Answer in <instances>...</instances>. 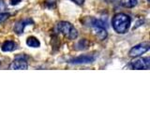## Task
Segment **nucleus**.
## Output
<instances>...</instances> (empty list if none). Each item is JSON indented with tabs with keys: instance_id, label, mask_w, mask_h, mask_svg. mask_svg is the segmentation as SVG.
I'll use <instances>...</instances> for the list:
<instances>
[{
	"instance_id": "17",
	"label": "nucleus",
	"mask_w": 150,
	"mask_h": 140,
	"mask_svg": "<svg viewBox=\"0 0 150 140\" xmlns=\"http://www.w3.org/2000/svg\"><path fill=\"white\" fill-rule=\"evenodd\" d=\"M71 1L74 2L75 4H77V5H82L84 0H71Z\"/></svg>"
},
{
	"instance_id": "3",
	"label": "nucleus",
	"mask_w": 150,
	"mask_h": 140,
	"mask_svg": "<svg viewBox=\"0 0 150 140\" xmlns=\"http://www.w3.org/2000/svg\"><path fill=\"white\" fill-rule=\"evenodd\" d=\"M149 49H150V44L148 42H144V43L138 44L134 46L133 48L129 50V56L130 57H138V56L148 51Z\"/></svg>"
},
{
	"instance_id": "14",
	"label": "nucleus",
	"mask_w": 150,
	"mask_h": 140,
	"mask_svg": "<svg viewBox=\"0 0 150 140\" xmlns=\"http://www.w3.org/2000/svg\"><path fill=\"white\" fill-rule=\"evenodd\" d=\"M7 8V5L4 2V0H0V13H3Z\"/></svg>"
},
{
	"instance_id": "12",
	"label": "nucleus",
	"mask_w": 150,
	"mask_h": 140,
	"mask_svg": "<svg viewBox=\"0 0 150 140\" xmlns=\"http://www.w3.org/2000/svg\"><path fill=\"white\" fill-rule=\"evenodd\" d=\"M89 41L86 40V39H82L80 40L78 43L76 44V49L77 50H86L89 46Z\"/></svg>"
},
{
	"instance_id": "16",
	"label": "nucleus",
	"mask_w": 150,
	"mask_h": 140,
	"mask_svg": "<svg viewBox=\"0 0 150 140\" xmlns=\"http://www.w3.org/2000/svg\"><path fill=\"white\" fill-rule=\"evenodd\" d=\"M21 2H22V0H9V3H11V5H12V6L20 4Z\"/></svg>"
},
{
	"instance_id": "10",
	"label": "nucleus",
	"mask_w": 150,
	"mask_h": 140,
	"mask_svg": "<svg viewBox=\"0 0 150 140\" xmlns=\"http://www.w3.org/2000/svg\"><path fill=\"white\" fill-rule=\"evenodd\" d=\"M26 45L32 47V48H39L40 46V42L37 37L29 36V37H27V39H26Z\"/></svg>"
},
{
	"instance_id": "9",
	"label": "nucleus",
	"mask_w": 150,
	"mask_h": 140,
	"mask_svg": "<svg viewBox=\"0 0 150 140\" xmlns=\"http://www.w3.org/2000/svg\"><path fill=\"white\" fill-rule=\"evenodd\" d=\"M16 48V44L14 43L11 40H7L5 41L4 43L1 46V50L5 52H8V51H12L14 50V49Z\"/></svg>"
},
{
	"instance_id": "18",
	"label": "nucleus",
	"mask_w": 150,
	"mask_h": 140,
	"mask_svg": "<svg viewBox=\"0 0 150 140\" xmlns=\"http://www.w3.org/2000/svg\"><path fill=\"white\" fill-rule=\"evenodd\" d=\"M104 1H107V2H110L111 0H104Z\"/></svg>"
},
{
	"instance_id": "15",
	"label": "nucleus",
	"mask_w": 150,
	"mask_h": 140,
	"mask_svg": "<svg viewBox=\"0 0 150 140\" xmlns=\"http://www.w3.org/2000/svg\"><path fill=\"white\" fill-rule=\"evenodd\" d=\"M46 6L49 8H53L55 6V0H47L46 1Z\"/></svg>"
},
{
	"instance_id": "4",
	"label": "nucleus",
	"mask_w": 150,
	"mask_h": 140,
	"mask_svg": "<svg viewBox=\"0 0 150 140\" xmlns=\"http://www.w3.org/2000/svg\"><path fill=\"white\" fill-rule=\"evenodd\" d=\"M150 65V58L145 57V58H141L138 60H135L133 62H131L129 66L132 69H149Z\"/></svg>"
},
{
	"instance_id": "6",
	"label": "nucleus",
	"mask_w": 150,
	"mask_h": 140,
	"mask_svg": "<svg viewBox=\"0 0 150 140\" xmlns=\"http://www.w3.org/2000/svg\"><path fill=\"white\" fill-rule=\"evenodd\" d=\"M33 23H34V22H33L32 19H29V18L23 19V20H20L15 23V25H14V27H13V30L16 34L21 35V34H23V30H25V26L29 25V24H33Z\"/></svg>"
},
{
	"instance_id": "7",
	"label": "nucleus",
	"mask_w": 150,
	"mask_h": 140,
	"mask_svg": "<svg viewBox=\"0 0 150 140\" xmlns=\"http://www.w3.org/2000/svg\"><path fill=\"white\" fill-rule=\"evenodd\" d=\"M27 67H28V64L26 61L23 58H19V57L14 60L11 64V65H9V68L11 69H18V70L27 69Z\"/></svg>"
},
{
	"instance_id": "2",
	"label": "nucleus",
	"mask_w": 150,
	"mask_h": 140,
	"mask_svg": "<svg viewBox=\"0 0 150 140\" xmlns=\"http://www.w3.org/2000/svg\"><path fill=\"white\" fill-rule=\"evenodd\" d=\"M57 30L69 39H75L78 36L77 30L71 23L68 22H60L57 24Z\"/></svg>"
},
{
	"instance_id": "8",
	"label": "nucleus",
	"mask_w": 150,
	"mask_h": 140,
	"mask_svg": "<svg viewBox=\"0 0 150 140\" xmlns=\"http://www.w3.org/2000/svg\"><path fill=\"white\" fill-rule=\"evenodd\" d=\"M93 32L95 34L98 38H100V40H104L107 36H108V33L106 28H102V27H93Z\"/></svg>"
},
{
	"instance_id": "11",
	"label": "nucleus",
	"mask_w": 150,
	"mask_h": 140,
	"mask_svg": "<svg viewBox=\"0 0 150 140\" xmlns=\"http://www.w3.org/2000/svg\"><path fill=\"white\" fill-rule=\"evenodd\" d=\"M120 4L125 8H134L138 4V1L137 0H122Z\"/></svg>"
},
{
	"instance_id": "13",
	"label": "nucleus",
	"mask_w": 150,
	"mask_h": 140,
	"mask_svg": "<svg viewBox=\"0 0 150 140\" xmlns=\"http://www.w3.org/2000/svg\"><path fill=\"white\" fill-rule=\"evenodd\" d=\"M8 17H9V13H7V12L0 13V23L3 22L4 21H6Z\"/></svg>"
},
{
	"instance_id": "1",
	"label": "nucleus",
	"mask_w": 150,
	"mask_h": 140,
	"mask_svg": "<svg viewBox=\"0 0 150 140\" xmlns=\"http://www.w3.org/2000/svg\"><path fill=\"white\" fill-rule=\"evenodd\" d=\"M130 18L125 13H118L112 18V24L114 30L118 34H125L129 31L130 26Z\"/></svg>"
},
{
	"instance_id": "5",
	"label": "nucleus",
	"mask_w": 150,
	"mask_h": 140,
	"mask_svg": "<svg viewBox=\"0 0 150 140\" xmlns=\"http://www.w3.org/2000/svg\"><path fill=\"white\" fill-rule=\"evenodd\" d=\"M96 60V56L94 55H81L78 57L72 58L69 61V64H90Z\"/></svg>"
}]
</instances>
